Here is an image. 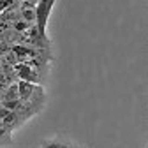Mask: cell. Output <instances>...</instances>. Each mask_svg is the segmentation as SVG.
Here are the masks:
<instances>
[{
    "instance_id": "1",
    "label": "cell",
    "mask_w": 148,
    "mask_h": 148,
    "mask_svg": "<svg viewBox=\"0 0 148 148\" xmlns=\"http://www.w3.org/2000/svg\"><path fill=\"white\" fill-rule=\"evenodd\" d=\"M55 2L53 0H41L35 5V25H37V32H39L41 37H44L46 34V25H48V18L49 12L53 9Z\"/></svg>"
},
{
    "instance_id": "2",
    "label": "cell",
    "mask_w": 148,
    "mask_h": 148,
    "mask_svg": "<svg viewBox=\"0 0 148 148\" xmlns=\"http://www.w3.org/2000/svg\"><path fill=\"white\" fill-rule=\"evenodd\" d=\"M16 72H18V76H20L21 81L32 83V85L39 83V74H37L35 71H32L28 64H18L16 65Z\"/></svg>"
},
{
    "instance_id": "3",
    "label": "cell",
    "mask_w": 148,
    "mask_h": 148,
    "mask_svg": "<svg viewBox=\"0 0 148 148\" xmlns=\"http://www.w3.org/2000/svg\"><path fill=\"white\" fill-rule=\"evenodd\" d=\"M4 102H12V101H21L20 97V86H18V83H12L9 88L4 90V95H2Z\"/></svg>"
},
{
    "instance_id": "4",
    "label": "cell",
    "mask_w": 148,
    "mask_h": 148,
    "mask_svg": "<svg viewBox=\"0 0 148 148\" xmlns=\"http://www.w3.org/2000/svg\"><path fill=\"white\" fill-rule=\"evenodd\" d=\"M18 86H20V97H21V101L28 99L34 94V90H35V85L27 83V81H20V83H18Z\"/></svg>"
},
{
    "instance_id": "5",
    "label": "cell",
    "mask_w": 148,
    "mask_h": 148,
    "mask_svg": "<svg viewBox=\"0 0 148 148\" xmlns=\"http://www.w3.org/2000/svg\"><path fill=\"white\" fill-rule=\"evenodd\" d=\"M44 148H71L67 143H62L58 139H51V141H46L44 143Z\"/></svg>"
},
{
    "instance_id": "6",
    "label": "cell",
    "mask_w": 148,
    "mask_h": 148,
    "mask_svg": "<svg viewBox=\"0 0 148 148\" xmlns=\"http://www.w3.org/2000/svg\"><path fill=\"white\" fill-rule=\"evenodd\" d=\"M12 4H14L12 0H7V2H0V9H2V11H5V9H9Z\"/></svg>"
}]
</instances>
